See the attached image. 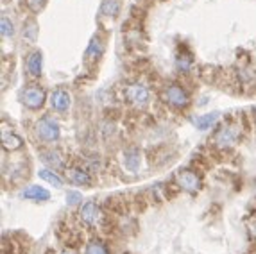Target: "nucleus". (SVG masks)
<instances>
[{
	"mask_svg": "<svg viewBox=\"0 0 256 254\" xmlns=\"http://www.w3.org/2000/svg\"><path fill=\"white\" fill-rule=\"evenodd\" d=\"M244 132V126L240 122V116H228L220 126L215 129L212 145L218 150H228V148L235 147L240 142Z\"/></svg>",
	"mask_w": 256,
	"mask_h": 254,
	"instance_id": "nucleus-1",
	"label": "nucleus"
},
{
	"mask_svg": "<svg viewBox=\"0 0 256 254\" xmlns=\"http://www.w3.org/2000/svg\"><path fill=\"white\" fill-rule=\"evenodd\" d=\"M108 213L104 212V208L95 200H86L79 206L77 212V220L81 222L82 228L86 229H97L104 224Z\"/></svg>",
	"mask_w": 256,
	"mask_h": 254,
	"instance_id": "nucleus-2",
	"label": "nucleus"
},
{
	"mask_svg": "<svg viewBox=\"0 0 256 254\" xmlns=\"http://www.w3.org/2000/svg\"><path fill=\"white\" fill-rule=\"evenodd\" d=\"M120 97L122 100L131 104L132 108L136 110H144V108L149 106L150 102V92L144 82H128L120 88Z\"/></svg>",
	"mask_w": 256,
	"mask_h": 254,
	"instance_id": "nucleus-3",
	"label": "nucleus"
},
{
	"mask_svg": "<svg viewBox=\"0 0 256 254\" xmlns=\"http://www.w3.org/2000/svg\"><path fill=\"white\" fill-rule=\"evenodd\" d=\"M34 134L43 145H52L61 138V129L60 124L56 122L52 116L43 114L42 118L36 120L34 124Z\"/></svg>",
	"mask_w": 256,
	"mask_h": 254,
	"instance_id": "nucleus-4",
	"label": "nucleus"
},
{
	"mask_svg": "<svg viewBox=\"0 0 256 254\" xmlns=\"http://www.w3.org/2000/svg\"><path fill=\"white\" fill-rule=\"evenodd\" d=\"M47 100H48L47 92H45L38 82H29V84L24 86L20 92V102L30 111L42 110Z\"/></svg>",
	"mask_w": 256,
	"mask_h": 254,
	"instance_id": "nucleus-5",
	"label": "nucleus"
},
{
	"mask_svg": "<svg viewBox=\"0 0 256 254\" xmlns=\"http://www.w3.org/2000/svg\"><path fill=\"white\" fill-rule=\"evenodd\" d=\"M174 184L178 190H183L186 194H199L202 190V179L192 168H181L174 174Z\"/></svg>",
	"mask_w": 256,
	"mask_h": 254,
	"instance_id": "nucleus-6",
	"label": "nucleus"
},
{
	"mask_svg": "<svg viewBox=\"0 0 256 254\" xmlns=\"http://www.w3.org/2000/svg\"><path fill=\"white\" fill-rule=\"evenodd\" d=\"M162 98L168 104V106L176 108V110H186L190 106V95L188 92L178 82H168L165 84L162 92Z\"/></svg>",
	"mask_w": 256,
	"mask_h": 254,
	"instance_id": "nucleus-7",
	"label": "nucleus"
},
{
	"mask_svg": "<svg viewBox=\"0 0 256 254\" xmlns=\"http://www.w3.org/2000/svg\"><path fill=\"white\" fill-rule=\"evenodd\" d=\"M66 179H68L70 184L77 188H90L94 186V174L90 170H86L82 165H74L66 168Z\"/></svg>",
	"mask_w": 256,
	"mask_h": 254,
	"instance_id": "nucleus-8",
	"label": "nucleus"
},
{
	"mask_svg": "<svg viewBox=\"0 0 256 254\" xmlns=\"http://www.w3.org/2000/svg\"><path fill=\"white\" fill-rule=\"evenodd\" d=\"M48 104H50V110H54L56 113L64 114L70 110V106H72V97H70V94L66 90L56 88L48 95Z\"/></svg>",
	"mask_w": 256,
	"mask_h": 254,
	"instance_id": "nucleus-9",
	"label": "nucleus"
},
{
	"mask_svg": "<svg viewBox=\"0 0 256 254\" xmlns=\"http://www.w3.org/2000/svg\"><path fill=\"white\" fill-rule=\"evenodd\" d=\"M38 154H40V160L45 163L47 168H52V170L66 168V160H64V156L58 150V148H52V147L40 148Z\"/></svg>",
	"mask_w": 256,
	"mask_h": 254,
	"instance_id": "nucleus-10",
	"label": "nucleus"
},
{
	"mask_svg": "<svg viewBox=\"0 0 256 254\" xmlns=\"http://www.w3.org/2000/svg\"><path fill=\"white\" fill-rule=\"evenodd\" d=\"M20 197L26 200H32V202H47L50 199V192L40 184H27L20 192Z\"/></svg>",
	"mask_w": 256,
	"mask_h": 254,
	"instance_id": "nucleus-11",
	"label": "nucleus"
},
{
	"mask_svg": "<svg viewBox=\"0 0 256 254\" xmlns=\"http://www.w3.org/2000/svg\"><path fill=\"white\" fill-rule=\"evenodd\" d=\"M42 68H43V58L40 50H32L27 54L26 58V74L30 79H40L42 77Z\"/></svg>",
	"mask_w": 256,
	"mask_h": 254,
	"instance_id": "nucleus-12",
	"label": "nucleus"
},
{
	"mask_svg": "<svg viewBox=\"0 0 256 254\" xmlns=\"http://www.w3.org/2000/svg\"><path fill=\"white\" fill-rule=\"evenodd\" d=\"M24 147V140H22V136L16 134L13 129H9L4 126L2 129V148H4L6 152H14V150H20Z\"/></svg>",
	"mask_w": 256,
	"mask_h": 254,
	"instance_id": "nucleus-13",
	"label": "nucleus"
},
{
	"mask_svg": "<svg viewBox=\"0 0 256 254\" xmlns=\"http://www.w3.org/2000/svg\"><path fill=\"white\" fill-rule=\"evenodd\" d=\"M122 163H124L126 170L129 172H138L142 163V154L136 147H128L122 152Z\"/></svg>",
	"mask_w": 256,
	"mask_h": 254,
	"instance_id": "nucleus-14",
	"label": "nucleus"
},
{
	"mask_svg": "<svg viewBox=\"0 0 256 254\" xmlns=\"http://www.w3.org/2000/svg\"><path fill=\"white\" fill-rule=\"evenodd\" d=\"M104 48H106L104 40L100 38V36H94L90 45H88V48H86V52H84V60L86 61H98L100 58H102Z\"/></svg>",
	"mask_w": 256,
	"mask_h": 254,
	"instance_id": "nucleus-15",
	"label": "nucleus"
},
{
	"mask_svg": "<svg viewBox=\"0 0 256 254\" xmlns=\"http://www.w3.org/2000/svg\"><path fill=\"white\" fill-rule=\"evenodd\" d=\"M84 254H111V249L102 238H90L84 246Z\"/></svg>",
	"mask_w": 256,
	"mask_h": 254,
	"instance_id": "nucleus-16",
	"label": "nucleus"
},
{
	"mask_svg": "<svg viewBox=\"0 0 256 254\" xmlns=\"http://www.w3.org/2000/svg\"><path fill=\"white\" fill-rule=\"evenodd\" d=\"M38 178L42 179V181H45V182H48V184H52L54 188H61L64 184V181H63V178H61L56 170H52V168H42V170H38Z\"/></svg>",
	"mask_w": 256,
	"mask_h": 254,
	"instance_id": "nucleus-17",
	"label": "nucleus"
},
{
	"mask_svg": "<svg viewBox=\"0 0 256 254\" xmlns=\"http://www.w3.org/2000/svg\"><path fill=\"white\" fill-rule=\"evenodd\" d=\"M218 116H220V114H218L217 111L201 114V116H196V118H194V126H196L199 131H206V129H210V127L215 126V122L218 120Z\"/></svg>",
	"mask_w": 256,
	"mask_h": 254,
	"instance_id": "nucleus-18",
	"label": "nucleus"
},
{
	"mask_svg": "<svg viewBox=\"0 0 256 254\" xmlns=\"http://www.w3.org/2000/svg\"><path fill=\"white\" fill-rule=\"evenodd\" d=\"M118 11H120L118 0H102V6H100V14H102V16L115 18Z\"/></svg>",
	"mask_w": 256,
	"mask_h": 254,
	"instance_id": "nucleus-19",
	"label": "nucleus"
},
{
	"mask_svg": "<svg viewBox=\"0 0 256 254\" xmlns=\"http://www.w3.org/2000/svg\"><path fill=\"white\" fill-rule=\"evenodd\" d=\"M176 66H178V70L180 72H188V70H192L194 66V60H192V56L188 54H183V52H180L178 54V58H176Z\"/></svg>",
	"mask_w": 256,
	"mask_h": 254,
	"instance_id": "nucleus-20",
	"label": "nucleus"
},
{
	"mask_svg": "<svg viewBox=\"0 0 256 254\" xmlns=\"http://www.w3.org/2000/svg\"><path fill=\"white\" fill-rule=\"evenodd\" d=\"M26 6L27 9H29L30 13H42L43 9H45V6H47V0H26Z\"/></svg>",
	"mask_w": 256,
	"mask_h": 254,
	"instance_id": "nucleus-21",
	"label": "nucleus"
},
{
	"mask_svg": "<svg viewBox=\"0 0 256 254\" xmlns=\"http://www.w3.org/2000/svg\"><path fill=\"white\" fill-rule=\"evenodd\" d=\"M13 34H14L13 22L9 20L8 16H2V38H4V40L13 38Z\"/></svg>",
	"mask_w": 256,
	"mask_h": 254,
	"instance_id": "nucleus-22",
	"label": "nucleus"
},
{
	"mask_svg": "<svg viewBox=\"0 0 256 254\" xmlns=\"http://www.w3.org/2000/svg\"><path fill=\"white\" fill-rule=\"evenodd\" d=\"M36 34H38V27H36V22L34 20H27L26 22V29H24V36H26L27 40H30V42H32V40L36 38Z\"/></svg>",
	"mask_w": 256,
	"mask_h": 254,
	"instance_id": "nucleus-23",
	"label": "nucleus"
},
{
	"mask_svg": "<svg viewBox=\"0 0 256 254\" xmlns=\"http://www.w3.org/2000/svg\"><path fill=\"white\" fill-rule=\"evenodd\" d=\"M81 192H76V190H70L66 192V204L68 206H81Z\"/></svg>",
	"mask_w": 256,
	"mask_h": 254,
	"instance_id": "nucleus-24",
	"label": "nucleus"
},
{
	"mask_svg": "<svg viewBox=\"0 0 256 254\" xmlns=\"http://www.w3.org/2000/svg\"><path fill=\"white\" fill-rule=\"evenodd\" d=\"M248 231H249V236L252 238V244H256V213H252V215L249 216Z\"/></svg>",
	"mask_w": 256,
	"mask_h": 254,
	"instance_id": "nucleus-25",
	"label": "nucleus"
},
{
	"mask_svg": "<svg viewBox=\"0 0 256 254\" xmlns=\"http://www.w3.org/2000/svg\"><path fill=\"white\" fill-rule=\"evenodd\" d=\"M58 254H77V250L74 247H64L63 250H60Z\"/></svg>",
	"mask_w": 256,
	"mask_h": 254,
	"instance_id": "nucleus-26",
	"label": "nucleus"
},
{
	"mask_svg": "<svg viewBox=\"0 0 256 254\" xmlns=\"http://www.w3.org/2000/svg\"><path fill=\"white\" fill-rule=\"evenodd\" d=\"M251 118H252V124H254V127H256V108L251 111Z\"/></svg>",
	"mask_w": 256,
	"mask_h": 254,
	"instance_id": "nucleus-27",
	"label": "nucleus"
},
{
	"mask_svg": "<svg viewBox=\"0 0 256 254\" xmlns=\"http://www.w3.org/2000/svg\"><path fill=\"white\" fill-rule=\"evenodd\" d=\"M254 194H256V181H254Z\"/></svg>",
	"mask_w": 256,
	"mask_h": 254,
	"instance_id": "nucleus-28",
	"label": "nucleus"
}]
</instances>
